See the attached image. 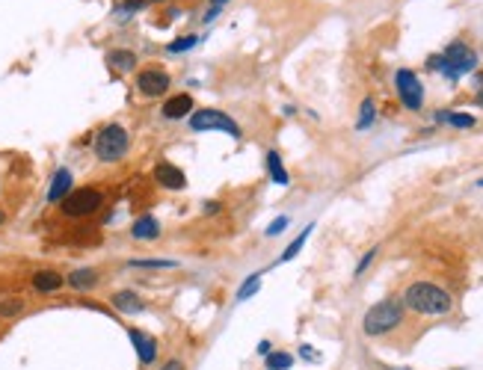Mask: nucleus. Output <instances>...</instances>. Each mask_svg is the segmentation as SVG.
<instances>
[{
	"mask_svg": "<svg viewBox=\"0 0 483 370\" xmlns=\"http://www.w3.org/2000/svg\"><path fill=\"white\" fill-rule=\"evenodd\" d=\"M130 237H134V240H158L160 237V222L151 214L134 219V226H130Z\"/></svg>",
	"mask_w": 483,
	"mask_h": 370,
	"instance_id": "nucleus-12",
	"label": "nucleus"
},
{
	"mask_svg": "<svg viewBox=\"0 0 483 370\" xmlns=\"http://www.w3.org/2000/svg\"><path fill=\"white\" fill-rule=\"evenodd\" d=\"M374 116H377V110H374V101H371V98H365V101H362V116H359V121H356V128H359V131L371 128V121H374Z\"/></svg>",
	"mask_w": 483,
	"mask_h": 370,
	"instance_id": "nucleus-23",
	"label": "nucleus"
},
{
	"mask_svg": "<svg viewBox=\"0 0 483 370\" xmlns=\"http://www.w3.org/2000/svg\"><path fill=\"white\" fill-rule=\"evenodd\" d=\"M436 119L448 121V125H454V128H475V116H468V113H439Z\"/></svg>",
	"mask_w": 483,
	"mask_h": 370,
	"instance_id": "nucleus-21",
	"label": "nucleus"
},
{
	"mask_svg": "<svg viewBox=\"0 0 483 370\" xmlns=\"http://www.w3.org/2000/svg\"><path fill=\"white\" fill-rule=\"evenodd\" d=\"M294 364V355H288V353H270L267 355V367L270 370H288Z\"/></svg>",
	"mask_w": 483,
	"mask_h": 370,
	"instance_id": "nucleus-24",
	"label": "nucleus"
},
{
	"mask_svg": "<svg viewBox=\"0 0 483 370\" xmlns=\"http://www.w3.org/2000/svg\"><path fill=\"white\" fill-rule=\"evenodd\" d=\"M288 217H276V219H273L270 222V226H267V237H276V234H282L285 228H288Z\"/></svg>",
	"mask_w": 483,
	"mask_h": 370,
	"instance_id": "nucleus-28",
	"label": "nucleus"
},
{
	"mask_svg": "<svg viewBox=\"0 0 483 370\" xmlns=\"http://www.w3.org/2000/svg\"><path fill=\"white\" fill-rule=\"evenodd\" d=\"M477 187H483V178H480V181H477Z\"/></svg>",
	"mask_w": 483,
	"mask_h": 370,
	"instance_id": "nucleus-37",
	"label": "nucleus"
},
{
	"mask_svg": "<svg viewBox=\"0 0 483 370\" xmlns=\"http://www.w3.org/2000/svg\"><path fill=\"white\" fill-rule=\"evenodd\" d=\"M196 44H199V36H184V39H178V42L169 44V53H184V51L196 48Z\"/></svg>",
	"mask_w": 483,
	"mask_h": 370,
	"instance_id": "nucleus-26",
	"label": "nucleus"
},
{
	"mask_svg": "<svg viewBox=\"0 0 483 370\" xmlns=\"http://www.w3.org/2000/svg\"><path fill=\"white\" fill-rule=\"evenodd\" d=\"M65 282H69L74 290H92L98 285V273L92 270V267H83V270H74Z\"/></svg>",
	"mask_w": 483,
	"mask_h": 370,
	"instance_id": "nucleus-18",
	"label": "nucleus"
},
{
	"mask_svg": "<svg viewBox=\"0 0 483 370\" xmlns=\"http://www.w3.org/2000/svg\"><path fill=\"white\" fill-rule=\"evenodd\" d=\"M403 305L418 311V314H430V317H439V314H448L454 308V299L448 290H442L439 285L430 282H415L406 287L403 294Z\"/></svg>",
	"mask_w": 483,
	"mask_h": 370,
	"instance_id": "nucleus-1",
	"label": "nucleus"
},
{
	"mask_svg": "<svg viewBox=\"0 0 483 370\" xmlns=\"http://www.w3.org/2000/svg\"><path fill=\"white\" fill-rule=\"evenodd\" d=\"M65 278L60 273H53V270H39L36 276H33V287L39 290V294H53V290H60L62 287Z\"/></svg>",
	"mask_w": 483,
	"mask_h": 370,
	"instance_id": "nucleus-13",
	"label": "nucleus"
},
{
	"mask_svg": "<svg viewBox=\"0 0 483 370\" xmlns=\"http://www.w3.org/2000/svg\"><path fill=\"white\" fill-rule=\"evenodd\" d=\"M267 172H270V178H273V184H279V187H288L291 184V178H288V169L282 166V157H279V151H267Z\"/></svg>",
	"mask_w": 483,
	"mask_h": 370,
	"instance_id": "nucleus-16",
	"label": "nucleus"
},
{
	"mask_svg": "<svg viewBox=\"0 0 483 370\" xmlns=\"http://www.w3.org/2000/svg\"><path fill=\"white\" fill-rule=\"evenodd\" d=\"M228 3V0H211V9H207V15H205V21H214L217 15H219V9H223Z\"/></svg>",
	"mask_w": 483,
	"mask_h": 370,
	"instance_id": "nucleus-30",
	"label": "nucleus"
},
{
	"mask_svg": "<svg viewBox=\"0 0 483 370\" xmlns=\"http://www.w3.org/2000/svg\"><path fill=\"white\" fill-rule=\"evenodd\" d=\"M128 338H130V344H134V350H137V355H139L142 364H151V362L158 358V344H155V338L142 335L139 329H130Z\"/></svg>",
	"mask_w": 483,
	"mask_h": 370,
	"instance_id": "nucleus-10",
	"label": "nucleus"
},
{
	"mask_svg": "<svg viewBox=\"0 0 483 370\" xmlns=\"http://www.w3.org/2000/svg\"><path fill=\"white\" fill-rule=\"evenodd\" d=\"M151 3H158V0H125V3L119 6V12H137V9H146Z\"/></svg>",
	"mask_w": 483,
	"mask_h": 370,
	"instance_id": "nucleus-27",
	"label": "nucleus"
},
{
	"mask_svg": "<svg viewBox=\"0 0 483 370\" xmlns=\"http://www.w3.org/2000/svg\"><path fill=\"white\" fill-rule=\"evenodd\" d=\"M3 222H6V214H3V210H0V226H3Z\"/></svg>",
	"mask_w": 483,
	"mask_h": 370,
	"instance_id": "nucleus-35",
	"label": "nucleus"
},
{
	"mask_svg": "<svg viewBox=\"0 0 483 370\" xmlns=\"http://www.w3.org/2000/svg\"><path fill=\"white\" fill-rule=\"evenodd\" d=\"M394 86H398V95L403 101V107L418 113L421 104H424V86L418 81V74L409 72V69H400L398 74H394Z\"/></svg>",
	"mask_w": 483,
	"mask_h": 370,
	"instance_id": "nucleus-7",
	"label": "nucleus"
},
{
	"mask_svg": "<svg viewBox=\"0 0 483 370\" xmlns=\"http://www.w3.org/2000/svg\"><path fill=\"white\" fill-rule=\"evenodd\" d=\"M128 267H137V270H172V267H178V264L160 261V258H134V261H128Z\"/></svg>",
	"mask_w": 483,
	"mask_h": 370,
	"instance_id": "nucleus-20",
	"label": "nucleus"
},
{
	"mask_svg": "<svg viewBox=\"0 0 483 370\" xmlns=\"http://www.w3.org/2000/svg\"><path fill=\"white\" fill-rule=\"evenodd\" d=\"M128 145H130V137L122 125H107V128L98 131V137H95V157L101 163H116L125 157Z\"/></svg>",
	"mask_w": 483,
	"mask_h": 370,
	"instance_id": "nucleus-4",
	"label": "nucleus"
},
{
	"mask_svg": "<svg viewBox=\"0 0 483 370\" xmlns=\"http://www.w3.org/2000/svg\"><path fill=\"white\" fill-rule=\"evenodd\" d=\"M155 181L160 184V187H167V190H184L187 187V175H184L178 166H172V163H158L155 166Z\"/></svg>",
	"mask_w": 483,
	"mask_h": 370,
	"instance_id": "nucleus-9",
	"label": "nucleus"
},
{
	"mask_svg": "<svg viewBox=\"0 0 483 370\" xmlns=\"http://www.w3.org/2000/svg\"><path fill=\"white\" fill-rule=\"evenodd\" d=\"M403 299L398 296H389L377 302V305H371L365 320H362V329H365V335H371V338H380V335H389L391 329H398L403 323Z\"/></svg>",
	"mask_w": 483,
	"mask_h": 370,
	"instance_id": "nucleus-2",
	"label": "nucleus"
},
{
	"mask_svg": "<svg viewBox=\"0 0 483 370\" xmlns=\"http://www.w3.org/2000/svg\"><path fill=\"white\" fill-rule=\"evenodd\" d=\"M258 353H261V355H270V341H261V344H258Z\"/></svg>",
	"mask_w": 483,
	"mask_h": 370,
	"instance_id": "nucleus-31",
	"label": "nucleus"
},
{
	"mask_svg": "<svg viewBox=\"0 0 483 370\" xmlns=\"http://www.w3.org/2000/svg\"><path fill=\"white\" fill-rule=\"evenodd\" d=\"M137 89H139V95H146V98H158L169 89V74L160 72V69L139 72L137 74Z\"/></svg>",
	"mask_w": 483,
	"mask_h": 370,
	"instance_id": "nucleus-8",
	"label": "nucleus"
},
{
	"mask_svg": "<svg viewBox=\"0 0 483 370\" xmlns=\"http://www.w3.org/2000/svg\"><path fill=\"white\" fill-rule=\"evenodd\" d=\"M110 302H113V308L122 311V314H139L142 311V299L134 294V290H119Z\"/></svg>",
	"mask_w": 483,
	"mask_h": 370,
	"instance_id": "nucleus-15",
	"label": "nucleus"
},
{
	"mask_svg": "<svg viewBox=\"0 0 483 370\" xmlns=\"http://www.w3.org/2000/svg\"><path fill=\"white\" fill-rule=\"evenodd\" d=\"M312 228H314V226H305V228L300 231V237H296V240H294V243L288 246V249L282 252V258H279V264H285V261H294V258H296V255L303 252V246H305V240L312 237Z\"/></svg>",
	"mask_w": 483,
	"mask_h": 370,
	"instance_id": "nucleus-19",
	"label": "nucleus"
},
{
	"mask_svg": "<svg viewBox=\"0 0 483 370\" xmlns=\"http://www.w3.org/2000/svg\"><path fill=\"white\" fill-rule=\"evenodd\" d=\"M258 287H261V273L246 276V282L240 285V290H237V302H246L252 294H258Z\"/></svg>",
	"mask_w": 483,
	"mask_h": 370,
	"instance_id": "nucleus-22",
	"label": "nucleus"
},
{
	"mask_svg": "<svg viewBox=\"0 0 483 370\" xmlns=\"http://www.w3.org/2000/svg\"><path fill=\"white\" fill-rule=\"evenodd\" d=\"M430 69L442 72L448 81H459L463 74L477 69V53L471 48H466L463 42H454V44H448L445 48L442 57H430Z\"/></svg>",
	"mask_w": 483,
	"mask_h": 370,
	"instance_id": "nucleus-3",
	"label": "nucleus"
},
{
	"mask_svg": "<svg viewBox=\"0 0 483 370\" xmlns=\"http://www.w3.org/2000/svg\"><path fill=\"white\" fill-rule=\"evenodd\" d=\"M300 353H303V355H305V358H317V355H314V353H312V350H309V346H300Z\"/></svg>",
	"mask_w": 483,
	"mask_h": 370,
	"instance_id": "nucleus-34",
	"label": "nucleus"
},
{
	"mask_svg": "<svg viewBox=\"0 0 483 370\" xmlns=\"http://www.w3.org/2000/svg\"><path fill=\"white\" fill-rule=\"evenodd\" d=\"M477 104H483V92H480V95H477Z\"/></svg>",
	"mask_w": 483,
	"mask_h": 370,
	"instance_id": "nucleus-36",
	"label": "nucleus"
},
{
	"mask_svg": "<svg viewBox=\"0 0 483 370\" xmlns=\"http://www.w3.org/2000/svg\"><path fill=\"white\" fill-rule=\"evenodd\" d=\"M190 110H193V98L190 95H175V98H169L167 104H163V116H167V119H184V116H190Z\"/></svg>",
	"mask_w": 483,
	"mask_h": 370,
	"instance_id": "nucleus-14",
	"label": "nucleus"
},
{
	"mask_svg": "<svg viewBox=\"0 0 483 370\" xmlns=\"http://www.w3.org/2000/svg\"><path fill=\"white\" fill-rule=\"evenodd\" d=\"M71 193V172L69 169H57L51 178V187H48V201L51 205H57V201H62L65 196Z\"/></svg>",
	"mask_w": 483,
	"mask_h": 370,
	"instance_id": "nucleus-11",
	"label": "nucleus"
},
{
	"mask_svg": "<svg viewBox=\"0 0 483 370\" xmlns=\"http://www.w3.org/2000/svg\"><path fill=\"white\" fill-rule=\"evenodd\" d=\"M101 205H104V193H101V190H95V187L71 190V193L60 201L62 214H65V217H71V219L90 217V214H95V210L101 208Z\"/></svg>",
	"mask_w": 483,
	"mask_h": 370,
	"instance_id": "nucleus-5",
	"label": "nucleus"
},
{
	"mask_svg": "<svg viewBox=\"0 0 483 370\" xmlns=\"http://www.w3.org/2000/svg\"><path fill=\"white\" fill-rule=\"evenodd\" d=\"M219 210V201H207V208H205V214H217Z\"/></svg>",
	"mask_w": 483,
	"mask_h": 370,
	"instance_id": "nucleus-32",
	"label": "nucleus"
},
{
	"mask_svg": "<svg viewBox=\"0 0 483 370\" xmlns=\"http://www.w3.org/2000/svg\"><path fill=\"white\" fill-rule=\"evenodd\" d=\"M377 252H380V249H371V252H365V258H362V261H359V267H356V276H362V273L368 270V264H371V261H374V258H377Z\"/></svg>",
	"mask_w": 483,
	"mask_h": 370,
	"instance_id": "nucleus-29",
	"label": "nucleus"
},
{
	"mask_svg": "<svg viewBox=\"0 0 483 370\" xmlns=\"http://www.w3.org/2000/svg\"><path fill=\"white\" fill-rule=\"evenodd\" d=\"M24 308V299H0V317H15Z\"/></svg>",
	"mask_w": 483,
	"mask_h": 370,
	"instance_id": "nucleus-25",
	"label": "nucleus"
},
{
	"mask_svg": "<svg viewBox=\"0 0 483 370\" xmlns=\"http://www.w3.org/2000/svg\"><path fill=\"white\" fill-rule=\"evenodd\" d=\"M163 370H184V367H181V362H167V364H163Z\"/></svg>",
	"mask_w": 483,
	"mask_h": 370,
	"instance_id": "nucleus-33",
	"label": "nucleus"
},
{
	"mask_svg": "<svg viewBox=\"0 0 483 370\" xmlns=\"http://www.w3.org/2000/svg\"><path fill=\"white\" fill-rule=\"evenodd\" d=\"M107 62L113 65L116 72H134V69H137V53L119 48V51H110V53H107Z\"/></svg>",
	"mask_w": 483,
	"mask_h": 370,
	"instance_id": "nucleus-17",
	"label": "nucleus"
},
{
	"mask_svg": "<svg viewBox=\"0 0 483 370\" xmlns=\"http://www.w3.org/2000/svg\"><path fill=\"white\" fill-rule=\"evenodd\" d=\"M190 128L196 133H207V131H223L228 133V137H235L240 140V125L232 119V116H226L223 110H196V113L190 116Z\"/></svg>",
	"mask_w": 483,
	"mask_h": 370,
	"instance_id": "nucleus-6",
	"label": "nucleus"
}]
</instances>
